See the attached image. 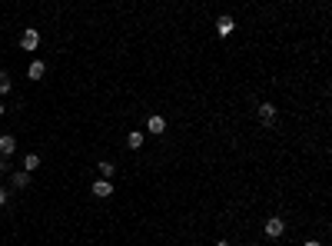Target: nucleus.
Instances as JSON below:
<instances>
[{
	"instance_id": "f257e3e1",
	"label": "nucleus",
	"mask_w": 332,
	"mask_h": 246,
	"mask_svg": "<svg viewBox=\"0 0 332 246\" xmlns=\"http://www.w3.org/2000/svg\"><path fill=\"white\" fill-rule=\"evenodd\" d=\"M20 47L23 50H37V47H40V34H37L33 27H27V30L20 34Z\"/></svg>"
},
{
	"instance_id": "f03ea898",
	"label": "nucleus",
	"mask_w": 332,
	"mask_h": 246,
	"mask_svg": "<svg viewBox=\"0 0 332 246\" xmlns=\"http://www.w3.org/2000/svg\"><path fill=\"white\" fill-rule=\"evenodd\" d=\"M282 233H286V223H282L279 216H273V220L266 223V236H269V240H279Z\"/></svg>"
},
{
	"instance_id": "7ed1b4c3",
	"label": "nucleus",
	"mask_w": 332,
	"mask_h": 246,
	"mask_svg": "<svg viewBox=\"0 0 332 246\" xmlns=\"http://www.w3.org/2000/svg\"><path fill=\"white\" fill-rule=\"evenodd\" d=\"M90 190H93V196H110V193H113V183H110V180H97Z\"/></svg>"
},
{
	"instance_id": "20e7f679",
	"label": "nucleus",
	"mask_w": 332,
	"mask_h": 246,
	"mask_svg": "<svg viewBox=\"0 0 332 246\" xmlns=\"http://www.w3.org/2000/svg\"><path fill=\"white\" fill-rule=\"evenodd\" d=\"M146 130H150V133H163V130H166V120H163V117H156V113H153V117H150V120H146Z\"/></svg>"
},
{
	"instance_id": "39448f33",
	"label": "nucleus",
	"mask_w": 332,
	"mask_h": 246,
	"mask_svg": "<svg viewBox=\"0 0 332 246\" xmlns=\"http://www.w3.org/2000/svg\"><path fill=\"white\" fill-rule=\"evenodd\" d=\"M232 27H236V23H232V17H220V20H216V34H220V37H229Z\"/></svg>"
},
{
	"instance_id": "423d86ee",
	"label": "nucleus",
	"mask_w": 332,
	"mask_h": 246,
	"mask_svg": "<svg viewBox=\"0 0 332 246\" xmlns=\"http://www.w3.org/2000/svg\"><path fill=\"white\" fill-rule=\"evenodd\" d=\"M13 150H17V140H13L10 133H3V136H0V153H3V157H10Z\"/></svg>"
},
{
	"instance_id": "0eeeda50",
	"label": "nucleus",
	"mask_w": 332,
	"mask_h": 246,
	"mask_svg": "<svg viewBox=\"0 0 332 246\" xmlns=\"http://www.w3.org/2000/svg\"><path fill=\"white\" fill-rule=\"evenodd\" d=\"M259 120L273 123V120H276V107H273V103H263V107H259Z\"/></svg>"
},
{
	"instance_id": "6e6552de",
	"label": "nucleus",
	"mask_w": 332,
	"mask_h": 246,
	"mask_svg": "<svg viewBox=\"0 0 332 246\" xmlns=\"http://www.w3.org/2000/svg\"><path fill=\"white\" fill-rule=\"evenodd\" d=\"M126 146H130V150H140V146H143V133H140V130L126 133Z\"/></svg>"
},
{
	"instance_id": "1a4fd4ad",
	"label": "nucleus",
	"mask_w": 332,
	"mask_h": 246,
	"mask_svg": "<svg viewBox=\"0 0 332 246\" xmlns=\"http://www.w3.org/2000/svg\"><path fill=\"white\" fill-rule=\"evenodd\" d=\"M27 73H30V80H40V77H44V73H47V63H40V60H33Z\"/></svg>"
},
{
	"instance_id": "9d476101",
	"label": "nucleus",
	"mask_w": 332,
	"mask_h": 246,
	"mask_svg": "<svg viewBox=\"0 0 332 246\" xmlns=\"http://www.w3.org/2000/svg\"><path fill=\"white\" fill-rule=\"evenodd\" d=\"M13 186H17V190H23V186H30V173H27V170H20V173H13Z\"/></svg>"
},
{
	"instance_id": "9b49d317",
	"label": "nucleus",
	"mask_w": 332,
	"mask_h": 246,
	"mask_svg": "<svg viewBox=\"0 0 332 246\" xmlns=\"http://www.w3.org/2000/svg\"><path fill=\"white\" fill-rule=\"evenodd\" d=\"M37 167H40V157H37V153H27V157H23V170L30 173V170H37Z\"/></svg>"
},
{
	"instance_id": "f8f14e48",
	"label": "nucleus",
	"mask_w": 332,
	"mask_h": 246,
	"mask_svg": "<svg viewBox=\"0 0 332 246\" xmlns=\"http://www.w3.org/2000/svg\"><path fill=\"white\" fill-rule=\"evenodd\" d=\"M100 173H103V180L113 177V163H110V160H100Z\"/></svg>"
},
{
	"instance_id": "ddd939ff",
	"label": "nucleus",
	"mask_w": 332,
	"mask_h": 246,
	"mask_svg": "<svg viewBox=\"0 0 332 246\" xmlns=\"http://www.w3.org/2000/svg\"><path fill=\"white\" fill-rule=\"evenodd\" d=\"M0 93H10V77L7 73H0Z\"/></svg>"
},
{
	"instance_id": "4468645a",
	"label": "nucleus",
	"mask_w": 332,
	"mask_h": 246,
	"mask_svg": "<svg viewBox=\"0 0 332 246\" xmlns=\"http://www.w3.org/2000/svg\"><path fill=\"white\" fill-rule=\"evenodd\" d=\"M3 203H7V190H0V206H3Z\"/></svg>"
},
{
	"instance_id": "2eb2a0df",
	"label": "nucleus",
	"mask_w": 332,
	"mask_h": 246,
	"mask_svg": "<svg viewBox=\"0 0 332 246\" xmlns=\"http://www.w3.org/2000/svg\"><path fill=\"white\" fill-rule=\"evenodd\" d=\"M302 246H319V243H316V240H306V243H302Z\"/></svg>"
},
{
	"instance_id": "dca6fc26",
	"label": "nucleus",
	"mask_w": 332,
	"mask_h": 246,
	"mask_svg": "<svg viewBox=\"0 0 332 246\" xmlns=\"http://www.w3.org/2000/svg\"><path fill=\"white\" fill-rule=\"evenodd\" d=\"M216 246H229V240H220V243H216Z\"/></svg>"
},
{
	"instance_id": "f3484780",
	"label": "nucleus",
	"mask_w": 332,
	"mask_h": 246,
	"mask_svg": "<svg viewBox=\"0 0 332 246\" xmlns=\"http://www.w3.org/2000/svg\"><path fill=\"white\" fill-rule=\"evenodd\" d=\"M0 117H3V103H0Z\"/></svg>"
}]
</instances>
